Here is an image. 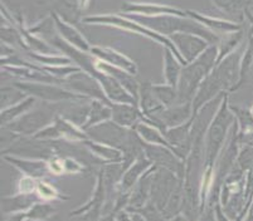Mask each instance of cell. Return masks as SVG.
<instances>
[{
  "mask_svg": "<svg viewBox=\"0 0 253 221\" xmlns=\"http://www.w3.org/2000/svg\"><path fill=\"white\" fill-rule=\"evenodd\" d=\"M149 161L150 160H146V158H144V156H141L140 158H137V162L135 163L132 167H131L130 171H128L127 175L125 176V180H124V185H125V187H128V186H131L132 184L135 183V180H136L137 176L141 174V171H144V170L146 169L149 165H150V162H149Z\"/></svg>",
  "mask_w": 253,
  "mask_h": 221,
  "instance_id": "obj_26",
  "label": "cell"
},
{
  "mask_svg": "<svg viewBox=\"0 0 253 221\" xmlns=\"http://www.w3.org/2000/svg\"><path fill=\"white\" fill-rule=\"evenodd\" d=\"M217 58L218 47L215 44H211L195 61L183 67L176 86V92H178L176 103L181 105V103L193 102L202 82L214 69Z\"/></svg>",
  "mask_w": 253,
  "mask_h": 221,
  "instance_id": "obj_1",
  "label": "cell"
},
{
  "mask_svg": "<svg viewBox=\"0 0 253 221\" xmlns=\"http://www.w3.org/2000/svg\"><path fill=\"white\" fill-rule=\"evenodd\" d=\"M139 107L142 114L146 117H154L164 110V105L156 98L153 91L151 83H142L140 84Z\"/></svg>",
  "mask_w": 253,
  "mask_h": 221,
  "instance_id": "obj_12",
  "label": "cell"
},
{
  "mask_svg": "<svg viewBox=\"0 0 253 221\" xmlns=\"http://www.w3.org/2000/svg\"><path fill=\"white\" fill-rule=\"evenodd\" d=\"M110 119H112L111 105L102 102V101L92 100L88 118H87L86 123L82 127V130L86 132L88 128L93 127V126H97L100 123H103V122L110 121Z\"/></svg>",
  "mask_w": 253,
  "mask_h": 221,
  "instance_id": "obj_17",
  "label": "cell"
},
{
  "mask_svg": "<svg viewBox=\"0 0 253 221\" xmlns=\"http://www.w3.org/2000/svg\"><path fill=\"white\" fill-rule=\"evenodd\" d=\"M250 11H251V13H252V15H253V6H252V8H251Z\"/></svg>",
  "mask_w": 253,
  "mask_h": 221,
  "instance_id": "obj_32",
  "label": "cell"
},
{
  "mask_svg": "<svg viewBox=\"0 0 253 221\" xmlns=\"http://www.w3.org/2000/svg\"><path fill=\"white\" fill-rule=\"evenodd\" d=\"M91 53L93 57H96L100 61L106 62V63L117 67L120 69H124V71L131 73V74L135 75L137 73V67L134 63V61H131L130 58H127L126 55L119 53L117 50L111 49V48L92 47Z\"/></svg>",
  "mask_w": 253,
  "mask_h": 221,
  "instance_id": "obj_9",
  "label": "cell"
},
{
  "mask_svg": "<svg viewBox=\"0 0 253 221\" xmlns=\"http://www.w3.org/2000/svg\"><path fill=\"white\" fill-rule=\"evenodd\" d=\"M84 22L86 24H102V25H112V27L116 28H123L125 31L134 32V33L141 34V36L148 37L149 39H153V40L159 41L160 44L165 45L168 49L171 50L174 54H175L176 58L179 59L183 66H185V62H184L183 57L179 54V52L176 50L175 45L170 40L168 37L163 36V34L156 33L155 31H151L148 27L145 25H141L140 23L135 22V20H131L128 18L124 17L123 14L121 15H111V14H105V15H92V17L84 18Z\"/></svg>",
  "mask_w": 253,
  "mask_h": 221,
  "instance_id": "obj_3",
  "label": "cell"
},
{
  "mask_svg": "<svg viewBox=\"0 0 253 221\" xmlns=\"http://www.w3.org/2000/svg\"><path fill=\"white\" fill-rule=\"evenodd\" d=\"M25 98H27V93L15 87L14 84L11 87H3L1 88V110L22 102Z\"/></svg>",
  "mask_w": 253,
  "mask_h": 221,
  "instance_id": "obj_25",
  "label": "cell"
},
{
  "mask_svg": "<svg viewBox=\"0 0 253 221\" xmlns=\"http://www.w3.org/2000/svg\"><path fill=\"white\" fill-rule=\"evenodd\" d=\"M251 110H252V114H253V107H252V108H251Z\"/></svg>",
  "mask_w": 253,
  "mask_h": 221,
  "instance_id": "obj_33",
  "label": "cell"
},
{
  "mask_svg": "<svg viewBox=\"0 0 253 221\" xmlns=\"http://www.w3.org/2000/svg\"><path fill=\"white\" fill-rule=\"evenodd\" d=\"M246 17H247V19L250 20L251 24H253V15H252V13H251L250 10L247 11V14H246Z\"/></svg>",
  "mask_w": 253,
  "mask_h": 221,
  "instance_id": "obj_31",
  "label": "cell"
},
{
  "mask_svg": "<svg viewBox=\"0 0 253 221\" xmlns=\"http://www.w3.org/2000/svg\"><path fill=\"white\" fill-rule=\"evenodd\" d=\"M9 162L14 163L18 169L22 170V172L29 175V176H42L48 170L47 163L43 161H29V160H19L15 157H5Z\"/></svg>",
  "mask_w": 253,
  "mask_h": 221,
  "instance_id": "obj_22",
  "label": "cell"
},
{
  "mask_svg": "<svg viewBox=\"0 0 253 221\" xmlns=\"http://www.w3.org/2000/svg\"><path fill=\"white\" fill-rule=\"evenodd\" d=\"M236 117L229 110L228 93H225L214 118L211 119L204 137V160L207 170H213V165L224 147V142L228 141V133L233 127Z\"/></svg>",
  "mask_w": 253,
  "mask_h": 221,
  "instance_id": "obj_2",
  "label": "cell"
},
{
  "mask_svg": "<svg viewBox=\"0 0 253 221\" xmlns=\"http://www.w3.org/2000/svg\"><path fill=\"white\" fill-rule=\"evenodd\" d=\"M183 64L179 62L175 54L170 49L165 48L164 50V78L165 83L171 87L178 86L179 77H180L181 69H183Z\"/></svg>",
  "mask_w": 253,
  "mask_h": 221,
  "instance_id": "obj_18",
  "label": "cell"
},
{
  "mask_svg": "<svg viewBox=\"0 0 253 221\" xmlns=\"http://www.w3.org/2000/svg\"><path fill=\"white\" fill-rule=\"evenodd\" d=\"M153 91L155 93L156 98L164 105V107L176 105L178 101V92L175 87H171L169 84H153Z\"/></svg>",
  "mask_w": 253,
  "mask_h": 221,
  "instance_id": "obj_24",
  "label": "cell"
},
{
  "mask_svg": "<svg viewBox=\"0 0 253 221\" xmlns=\"http://www.w3.org/2000/svg\"><path fill=\"white\" fill-rule=\"evenodd\" d=\"M238 166L243 171H248L253 167V146H243V148L239 151L238 158H237Z\"/></svg>",
  "mask_w": 253,
  "mask_h": 221,
  "instance_id": "obj_27",
  "label": "cell"
},
{
  "mask_svg": "<svg viewBox=\"0 0 253 221\" xmlns=\"http://www.w3.org/2000/svg\"><path fill=\"white\" fill-rule=\"evenodd\" d=\"M154 117L160 119L167 130L176 127L188 122L193 117L192 103H181V105L176 103L170 107H165L162 112H159ZM149 118H153V117H149Z\"/></svg>",
  "mask_w": 253,
  "mask_h": 221,
  "instance_id": "obj_7",
  "label": "cell"
},
{
  "mask_svg": "<svg viewBox=\"0 0 253 221\" xmlns=\"http://www.w3.org/2000/svg\"><path fill=\"white\" fill-rule=\"evenodd\" d=\"M246 221H253V200L251 202L250 207H248V215L246 218Z\"/></svg>",
  "mask_w": 253,
  "mask_h": 221,
  "instance_id": "obj_29",
  "label": "cell"
},
{
  "mask_svg": "<svg viewBox=\"0 0 253 221\" xmlns=\"http://www.w3.org/2000/svg\"><path fill=\"white\" fill-rule=\"evenodd\" d=\"M84 145L91 149L93 153H96L97 156H100L101 158H106V160L114 161V162H117L123 158V152L120 151L116 147H112L110 145L102 144V142L93 141L91 138L84 141Z\"/></svg>",
  "mask_w": 253,
  "mask_h": 221,
  "instance_id": "obj_21",
  "label": "cell"
},
{
  "mask_svg": "<svg viewBox=\"0 0 253 221\" xmlns=\"http://www.w3.org/2000/svg\"><path fill=\"white\" fill-rule=\"evenodd\" d=\"M218 9L228 14L233 22L243 24L246 14L253 6V0H211Z\"/></svg>",
  "mask_w": 253,
  "mask_h": 221,
  "instance_id": "obj_14",
  "label": "cell"
},
{
  "mask_svg": "<svg viewBox=\"0 0 253 221\" xmlns=\"http://www.w3.org/2000/svg\"><path fill=\"white\" fill-rule=\"evenodd\" d=\"M245 84H253V24H251L250 32H248L247 43H246L245 53L241 63V78L234 88V92Z\"/></svg>",
  "mask_w": 253,
  "mask_h": 221,
  "instance_id": "obj_13",
  "label": "cell"
},
{
  "mask_svg": "<svg viewBox=\"0 0 253 221\" xmlns=\"http://www.w3.org/2000/svg\"><path fill=\"white\" fill-rule=\"evenodd\" d=\"M136 131L137 136L140 137L142 142L150 145H159V146H165L168 148L172 149L175 152V149L170 146V144L168 142V140L165 138L164 132H163L160 128L155 127V126H151L149 123H145V122H140L136 124V127L134 128ZM176 153V152H175Z\"/></svg>",
  "mask_w": 253,
  "mask_h": 221,
  "instance_id": "obj_16",
  "label": "cell"
},
{
  "mask_svg": "<svg viewBox=\"0 0 253 221\" xmlns=\"http://www.w3.org/2000/svg\"><path fill=\"white\" fill-rule=\"evenodd\" d=\"M36 97L28 96L25 100H23L22 102L17 103V105L11 106V107L6 108V110H1V114H0V118H1V124L5 126V124L11 123L14 122L15 119L20 118L22 116H24L25 113H28L31 108L36 105Z\"/></svg>",
  "mask_w": 253,
  "mask_h": 221,
  "instance_id": "obj_19",
  "label": "cell"
},
{
  "mask_svg": "<svg viewBox=\"0 0 253 221\" xmlns=\"http://www.w3.org/2000/svg\"><path fill=\"white\" fill-rule=\"evenodd\" d=\"M243 37H245V32L243 29L238 32H233V33L225 34L224 38L220 40L219 39V45L218 47V58L217 63H219L222 59H224L227 55H229L231 53H233L237 48H239L242 45Z\"/></svg>",
  "mask_w": 253,
  "mask_h": 221,
  "instance_id": "obj_20",
  "label": "cell"
},
{
  "mask_svg": "<svg viewBox=\"0 0 253 221\" xmlns=\"http://www.w3.org/2000/svg\"><path fill=\"white\" fill-rule=\"evenodd\" d=\"M202 221H214V218H213V214H211V211H208V213L204 215V218L202 219Z\"/></svg>",
  "mask_w": 253,
  "mask_h": 221,
  "instance_id": "obj_30",
  "label": "cell"
},
{
  "mask_svg": "<svg viewBox=\"0 0 253 221\" xmlns=\"http://www.w3.org/2000/svg\"><path fill=\"white\" fill-rule=\"evenodd\" d=\"M123 10L125 13L140 14V15H148V17H156V15H176V17L186 18V11L180 9L171 8V6L158 5V4H134L126 3L123 5Z\"/></svg>",
  "mask_w": 253,
  "mask_h": 221,
  "instance_id": "obj_10",
  "label": "cell"
},
{
  "mask_svg": "<svg viewBox=\"0 0 253 221\" xmlns=\"http://www.w3.org/2000/svg\"><path fill=\"white\" fill-rule=\"evenodd\" d=\"M229 110L236 117V122L238 124L239 135H246L253 130V114L252 110L248 108H241L237 106L229 105Z\"/></svg>",
  "mask_w": 253,
  "mask_h": 221,
  "instance_id": "obj_23",
  "label": "cell"
},
{
  "mask_svg": "<svg viewBox=\"0 0 253 221\" xmlns=\"http://www.w3.org/2000/svg\"><path fill=\"white\" fill-rule=\"evenodd\" d=\"M54 117L56 116H53L50 112H47V110H36L33 112L29 110L28 113H25L20 118L15 119L11 123L5 124L3 127L13 133H19V135L24 136H34L41 130L47 127L48 124L52 123Z\"/></svg>",
  "mask_w": 253,
  "mask_h": 221,
  "instance_id": "obj_5",
  "label": "cell"
},
{
  "mask_svg": "<svg viewBox=\"0 0 253 221\" xmlns=\"http://www.w3.org/2000/svg\"><path fill=\"white\" fill-rule=\"evenodd\" d=\"M29 55H31L32 58L36 59L37 62L47 64L48 67L68 66L71 62V59L67 58V57H47V55H42V54H34V53H31Z\"/></svg>",
  "mask_w": 253,
  "mask_h": 221,
  "instance_id": "obj_28",
  "label": "cell"
},
{
  "mask_svg": "<svg viewBox=\"0 0 253 221\" xmlns=\"http://www.w3.org/2000/svg\"><path fill=\"white\" fill-rule=\"evenodd\" d=\"M188 17L192 19L197 20L198 23H201L206 28H208L211 32H222V33H233V32H238L243 29V24L233 22V20H225V19H218V18L208 17V15H203L197 11L186 10Z\"/></svg>",
  "mask_w": 253,
  "mask_h": 221,
  "instance_id": "obj_11",
  "label": "cell"
},
{
  "mask_svg": "<svg viewBox=\"0 0 253 221\" xmlns=\"http://www.w3.org/2000/svg\"><path fill=\"white\" fill-rule=\"evenodd\" d=\"M112 121L125 128H135L142 119L139 106L131 103H111Z\"/></svg>",
  "mask_w": 253,
  "mask_h": 221,
  "instance_id": "obj_8",
  "label": "cell"
},
{
  "mask_svg": "<svg viewBox=\"0 0 253 221\" xmlns=\"http://www.w3.org/2000/svg\"><path fill=\"white\" fill-rule=\"evenodd\" d=\"M169 39L174 43L179 54L183 57L185 66L195 61L211 45V43H208L202 37L190 33H183V32L171 34Z\"/></svg>",
  "mask_w": 253,
  "mask_h": 221,
  "instance_id": "obj_6",
  "label": "cell"
},
{
  "mask_svg": "<svg viewBox=\"0 0 253 221\" xmlns=\"http://www.w3.org/2000/svg\"><path fill=\"white\" fill-rule=\"evenodd\" d=\"M54 19H56V25L58 28V32L61 33L62 38L66 40V43L77 48V49L82 50V52H91V47H89L88 41L86 40V38L76 28L61 20L57 15H54Z\"/></svg>",
  "mask_w": 253,
  "mask_h": 221,
  "instance_id": "obj_15",
  "label": "cell"
},
{
  "mask_svg": "<svg viewBox=\"0 0 253 221\" xmlns=\"http://www.w3.org/2000/svg\"><path fill=\"white\" fill-rule=\"evenodd\" d=\"M14 86L22 89L28 96L36 97L44 102H76V101H89L91 98L80 94L71 89H64L50 83L38 82H15Z\"/></svg>",
  "mask_w": 253,
  "mask_h": 221,
  "instance_id": "obj_4",
  "label": "cell"
}]
</instances>
